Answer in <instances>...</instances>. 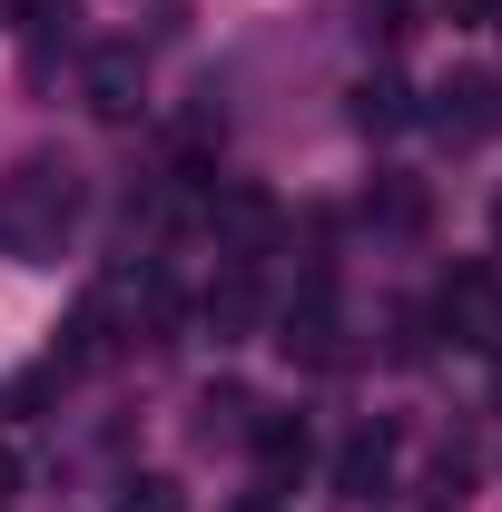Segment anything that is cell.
Instances as JSON below:
<instances>
[{
	"label": "cell",
	"mask_w": 502,
	"mask_h": 512,
	"mask_svg": "<svg viewBox=\"0 0 502 512\" xmlns=\"http://www.w3.org/2000/svg\"><path fill=\"white\" fill-rule=\"evenodd\" d=\"M365 217H375V227H424V188H414V178H384V188L365 197Z\"/></svg>",
	"instance_id": "cell-8"
},
{
	"label": "cell",
	"mask_w": 502,
	"mask_h": 512,
	"mask_svg": "<svg viewBox=\"0 0 502 512\" xmlns=\"http://www.w3.org/2000/svg\"><path fill=\"white\" fill-rule=\"evenodd\" d=\"M493 247H502V197H493Z\"/></svg>",
	"instance_id": "cell-15"
},
{
	"label": "cell",
	"mask_w": 502,
	"mask_h": 512,
	"mask_svg": "<svg viewBox=\"0 0 502 512\" xmlns=\"http://www.w3.org/2000/svg\"><path fill=\"white\" fill-rule=\"evenodd\" d=\"M394 463H404V434L394 424H355L345 453H335V493L345 503H384L394 493Z\"/></svg>",
	"instance_id": "cell-2"
},
{
	"label": "cell",
	"mask_w": 502,
	"mask_h": 512,
	"mask_svg": "<svg viewBox=\"0 0 502 512\" xmlns=\"http://www.w3.org/2000/svg\"><path fill=\"white\" fill-rule=\"evenodd\" d=\"M493 394H502V375H493Z\"/></svg>",
	"instance_id": "cell-16"
},
{
	"label": "cell",
	"mask_w": 502,
	"mask_h": 512,
	"mask_svg": "<svg viewBox=\"0 0 502 512\" xmlns=\"http://www.w3.org/2000/svg\"><path fill=\"white\" fill-rule=\"evenodd\" d=\"M434 325L453 345H473V355H502V276L493 266H453L434 286Z\"/></svg>",
	"instance_id": "cell-1"
},
{
	"label": "cell",
	"mask_w": 502,
	"mask_h": 512,
	"mask_svg": "<svg viewBox=\"0 0 502 512\" xmlns=\"http://www.w3.org/2000/svg\"><path fill=\"white\" fill-rule=\"evenodd\" d=\"M10 483H20V463H10V453H0V503H10Z\"/></svg>",
	"instance_id": "cell-13"
},
{
	"label": "cell",
	"mask_w": 502,
	"mask_h": 512,
	"mask_svg": "<svg viewBox=\"0 0 502 512\" xmlns=\"http://www.w3.org/2000/svg\"><path fill=\"white\" fill-rule=\"evenodd\" d=\"M197 414H207V434H247V384H207V404H197Z\"/></svg>",
	"instance_id": "cell-9"
},
{
	"label": "cell",
	"mask_w": 502,
	"mask_h": 512,
	"mask_svg": "<svg viewBox=\"0 0 502 512\" xmlns=\"http://www.w3.org/2000/svg\"><path fill=\"white\" fill-rule=\"evenodd\" d=\"M227 512H276V503H266V493H247V503H227Z\"/></svg>",
	"instance_id": "cell-14"
},
{
	"label": "cell",
	"mask_w": 502,
	"mask_h": 512,
	"mask_svg": "<svg viewBox=\"0 0 502 512\" xmlns=\"http://www.w3.org/2000/svg\"><path fill=\"white\" fill-rule=\"evenodd\" d=\"M89 109H99V119H128V109H138V60H128V50H99V60H89Z\"/></svg>",
	"instance_id": "cell-5"
},
{
	"label": "cell",
	"mask_w": 502,
	"mask_h": 512,
	"mask_svg": "<svg viewBox=\"0 0 502 512\" xmlns=\"http://www.w3.org/2000/svg\"><path fill=\"white\" fill-rule=\"evenodd\" d=\"M434 128L453 138V148H483V138H502V69H463V79H443Z\"/></svg>",
	"instance_id": "cell-3"
},
{
	"label": "cell",
	"mask_w": 502,
	"mask_h": 512,
	"mask_svg": "<svg viewBox=\"0 0 502 512\" xmlns=\"http://www.w3.org/2000/svg\"><path fill=\"white\" fill-rule=\"evenodd\" d=\"M493 20H502V10H493Z\"/></svg>",
	"instance_id": "cell-17"
},
{
	"label": "cell",
	"mask_w": 502,
	"mask_h": 512,
	"mask_svg": "<svg viewBox=\"0 0 502 512\" xmlns=\"http://www.w3.org/2000/svg\"><path fill=\"white\" fill-rule=\"evenodd\" d=\"M256 463H266V483H296V473L315 463V434L296 424V414H266V424H256Z\"/></svg>",
	"instance_id": "cell-4"
},
{
	"label": "cell",
	"mask_w": 502,
	"mask_h": 512,
	"mask_svg": "<svg viewBox=\"0 0 502 512\" xmlns=\"http://www.w3.org/2000/svg\"><path fill=\"white\" fill-rule=\"evenodd\" d=\"M119 512H188V503H178V483H158V473H148V483H128Z\"/></svg>",
	"instance_id": "cell-11"
},
{
	"label": "cell",
	"mask_w": 502,
	"mask_h": 512,
	"mask_svg": "<svg viewBox=\"0 0 502 512\" xmlns=\"http://www.w3.org/2000/svg\"><path fill=\"white\" fill-rule=\"evenodd\" d=\"M404 119H414V99H404V79H365V89H355V128H375V138H394Z\"/></svg>",
	"instance_id": "cell-6"
},
{
	"label": "cell",
	"mask_w": 502,
	"mask_h": 512,
	"mask_svg": "<svg viewBox=\"0 0 502 512\" xmlns=\"http://www.w3.org/2000/svg\"><path fill=\"white\" fill-rule=\"evenodd\" d=\"M247 316H256V286H247V266H227V276L207 286V325H217V335H237Z\"/></svg>",
	"instance_id": "cell-7"
},
{
	"label": "cell",
	"mask_w": 502,
	"mask_h": 512,
	"mask_svg": "<svg viewBox=\"0 0 502 512\" xmlns=\"http://www.w3.org/2000/svg\"><path fill=\"white\" fill-rule=\"evenodd\" d=\"M463 493H473V463H463V453H443L434 473H424V503H434V512H453Z\"/></svg>",
	"instance_id": "cell-10"
},
{
	"label": "cell",
	"mask_w": 502,
	"mask_h": 512,
	"mask_svg": "<svg viewBox=\"0 0 502 512\" xmlns=\"http://www.w3.org/2000/svg\"><path fill=\"white\" fill-rule=\"evenodd\" d=\"M443 10H453V20H493L502 0H443Z\"/></svg>",
	"instance_id": "cell-12"
}]
</instances>
